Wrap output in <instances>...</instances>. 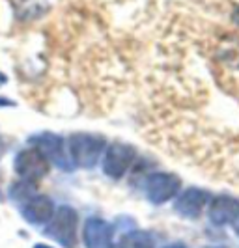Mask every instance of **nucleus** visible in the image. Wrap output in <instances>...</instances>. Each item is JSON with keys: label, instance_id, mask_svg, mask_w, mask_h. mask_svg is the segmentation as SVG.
Segmentation results:
<instances>
[{"label": "nucleus", "instance_id": "obj_1", "mask_svg": "<svg viewBox=\"0 0 239 248\" xmlns=\"http://www.w3.org/2000/svg\"><path fill=\"white\" fill-rule=\"evenodd\" d=\"M41 233L62 248H77L79 247V213L71 205L56 207L50 220L43 226Z\"/></svg>", "mask_w": 239, "mask_h": 248}, {"label": "nucleus", "instance_id": "obj_2", "mask_svg": "<svg viewBox=\"0 0 239 248\" xmlns=\"http://www.w3.org/2000/svg\"><path fill=\"white\" fill-rule=\"evenodd\" d=\"M107 149V140L94 133H75L67 140V151L73 166L82 170H92L103 159Z\"/></svg>", "mask_w": 239, "mask_h": 248}, {"label": "nucleus", "instance_id": "obj_3", "mask_svg": "<svg viewBox=\"0 0 239 248\" xmlns=\"http://www.w3.org/2000/svg\"><path fill=\"white\" fill-rule=\"evenodd\" d=\"M50 162L36 146L21 149L13 159V170L21 181L38 185L49 174Z\"/></svg>", "mask_w": 239, "mask_h": 248}, {"label": "nucleus", "instance_id": "obj_4", "mask_svg": "<svg viewBox=\"0 0 239 248\" xmlns=\"http://www.w3.org/2000/svg\"><path fill=\"white\" fill-rule=\"evenodd\" d=\"M135 159H137V149L131 144L112 142L107 146L105 153H103V159H101L103 174L112 181H120L131 170Z\"/></svg>", "mask_w": 239, "mask_h": 248}, {"label": "nucleus", "instance_id": "obj_5", "mask_svg": "<svg viewBox=\"0 0 239 248\" xmlns=\"http://www.w3.org/2000/svg\"><path fill=\"white\" fill-rule=\"evenodd\" d=\"M144 196L153 205H163L174 200L181 188L179 177L170 172H153L144 179Z\"/></svg>", "mask_w": 239, "mask_h": 248}, {"label": "nucleus", "instance_id": "obj_6", "mask_svg": "<svg viewBox=\"0 0 239 248\" xmlns=\"http://www.w3.org/2000/svg\"><path fill=\"white\" fill-rule=\"evenodd\" d=\"M28 142H30V146H36L49 159V162H52L64 172H71L75 168L69 159L67 142L62 137H58L54 133H39V135L28 138Z\"/></svg>", "mask_w": 239, "mask_h": 248}, {"label": "nucleus", "instance_id": "obj_7", "mask_svg": "<svg viewBox=\"0 0 239 248\" xmlns=\"http://www.w3.org/2000/svg\"><path fill=\"white\" fill-rule=\"evenodd\" d=\"M116 228L101 217H90L82 226L84 248H114Z\"/></svg>", "mask_w": 239, "mask_h": 248}, {"label": "nucleus", "instance_id": "obj_8", "mask_svg": "<svg viewBox=\"0 0 239 248\" xmlns=\"http://www.w3.org/2000/svg\"><path fill=\"white\" fill-rule=\"evenodd\" d=\"M56 211L54 202L45 194H32L23 203H19V213L23 220L30 226H45Z\"/></svg>", "mask_w": 239, "mask_h": 248}, {"label": "nucleus", "instance_id": "obj_9", "mask_svg": "<svg viewBox=\"0 0 239 248\" xmlns=\"http://www.w3.org/2000/svg\"><path fill=\"white\" fill-rule=\"evenodd\" d=\"M209 202V194L202 188H187L185 192H181L174 202V211L183 217V218H191V220H196L202 215L204 207L207 205Z\"/></svg>", "mask_w": 239, "mask_h": 248}, {"label": "nucleus", "instance_id": "obj_10", "mask_svg": "<svg viewBox=\"0 0 239 248\" xmlns=\"http://www.w3.org/2000/svg\"><path fill=\"white\" fill-rule=\"evenodd\" d=\"M209 222L213 226H228L239 218V200L232 196H217L209 203Z\"/></svg>", "mask_w": 239, "mask_h": 248}, {"label": "nucleus", "instance_id": "obj_11", "mask_svg": "<svg viewBox=\"0 0 239 248\" xmlns=\"http://www.w3.org/2000/svg\"><path fill=\"white\" fill-rule=\"evenodd\" d=\"M116 248H155V239L150 232L131 228L129 232H126L120 237Z\"/></svg>", "mask_w": 239, "mask_h": 248}, {"label": "nucleus", "instance_id": "obj_12", "mask_svg": "<svg viewBox=\"0 0 239 248\" xmlns=\"http://www.w3.org/2000/svg\"><path fill=\"white\" fill-rule=\"evenodd\" d=\"M15 10L23 21H28L43 15V12L47 10V2L45 0H15Z\"/></svg>", "mask_w": 239, "mask_h": 248}, {"label": "nucleus", "instance_id": "obj_13", "mask_svg": "<svg viewBox=\"0 0 239 248\" xmlns=\"http://www.w3.org/2000/svg\"><path fill=\"white\" fill-rule=\"evenodd\" d=\"M10 200H12L13 203H23L26 198H30L32 194H36V185H32V183H26V181H17V183H12L10 186Z\"/></svg>", "mask_w": 239, "mask_h": 248}, {"label": "nucleus", "instance_id": "obj_14", "mask_svg": "<svg viewBox=\"0 0 239 248\" xmlns=\"http://www.w3.org/2000/svg\"><path fill=\"white\" fill-rule=\"evenodd\" d=\"M12 107H15V101L6 95H0V108H12Z\"/></svg>", "mask_w": 239, "mask_h": 248}, {"label": "nucleus", "instance_id": "obj_15", "mask_svg": "<svg viewBox=\"0 0 239 248\" xmlns=\"http://www.w3.org/2000/svg\"><path fill=\"white\" fill-rule=\"evenodd\" d=\"M6 151H8V140L0 137V159L6 155Z\"/></svg>", "mask_w": 239, "mask_h": 248}, {"label": "nucleus", "instance_id": "obj_16", "mask_svg": "<svg viewBox=\"0 0 239 248\" xmlns=\"http://www.w3.org/2000/svg\"><path fill=\"white\" fill-rule=\"evenodd\" d=\"M232 19H234V23L239 26V6L236 8V10H234V13H232Z\"/></svg>", "mask_w": 239, "mask_h": 248}, {"label": "nucleus", "instance_id": "obj_17", "mask_svg": "<svg viewBox=\"0 0 239 248\" xmlns=\"http://www.w3.org/2000/svg\"><path fill=\"white\" fill-rule=\"evenodd\" d=\"M6 82H8V75L2 73V71H0V86H4Z\"/></svg>", "mask_w": 239, "mask_h": 248}, {"label": "nucleus", "instance_id": "obj_18", "mask_svg": "<svg viewBox=\"0 0 239 248\" xmlns=\"http://www.w3.org/2000/svg\"><path fill=\"white\" fill-rule=\"evenodd\" d=\"M32 248H54V247H50V245H45V243H36Z\"/></svg>", "mask_w": 239, "mask_h": 248}, {"label": "nucleus", "instance_id": "obj_19", "mask_svg": "<svg viewBox=\"0 0 239 248\" xmlns=\"http://www.w3.org/2000/svg\"><path fill=\"white\" fill-rule=\"evenodd\" d=\"M164 248H185L181 243H174V245H168V247H164Z\"/></svg>", "mask_w": 239, "mask_h": 248}, {"label": "nucleus", "instance_id": "obj_20", "mask_svg": "<svg viewBox=\"0 0 239 248\" xmlns=\"http://www.w3.org/2000/svg\"><path fill=\"white\" fill-rule=\"evenodd\" d=\"M0 200H2V194H0Z\"/></svg>", "mask_w": 239, "mask_h": 248}]
</instances>
